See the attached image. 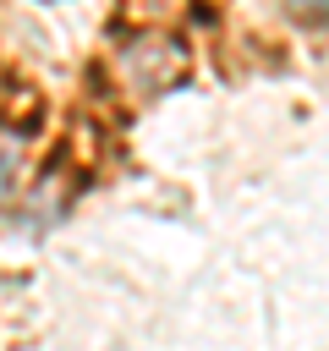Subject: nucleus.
I'll use <instances>...</instances> for the list:
<instances>
[{
	"instance_id": "f257e3e1",
	"label": "nucleus",
	"mask_w": 329,
	"mask_h": 351,
	"mask_svg": "<svg viewBox=\"0 0 329 351\" xmlns=\"http://www.w3.org/2000/svg\"><path fill=\"white\" fill-rule=\"evenodd\" d=\"M285 5H291V11H313V16L329 11V0H285Z\"/></svg>"
}]
</instances>
